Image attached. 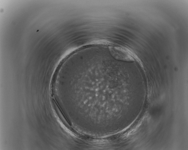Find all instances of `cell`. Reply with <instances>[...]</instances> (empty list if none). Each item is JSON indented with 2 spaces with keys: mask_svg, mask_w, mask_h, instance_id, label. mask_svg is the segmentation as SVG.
I'll list each match as a JSON object with an SVG mask.
<instances>
[{
  "mask_svg": "<svg viewBox=\"0 0 188 150\" xmlns=\"http://www.w3.org/2000/svg\"><path fill=\"white\" fill-rule=\"evenodd\" d=\"M109 49L111 55L116 60L127 62H133L137 60L132 52L124 47L112 46Z\"/></svg>",
  "mask_w": 188,
  "mask_h": 150,
  "instance_id": "6da1fadb",
  "label": "cell"
}]
</instances>
